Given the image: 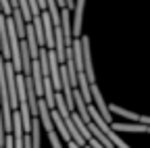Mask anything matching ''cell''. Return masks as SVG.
Returning a JSON list of instances; mask_svg holds the SVG:
<instances>
[{
	"label": "cell",
	"mask_w": 150,
	"mask_h": 148,
	"mask_svg": "<svg viewBox=\"0 0 150 148\" xmlns=\"http://www.w3.org/2000/svg\"><path fill=\"white\" fill-rule=\"evenodd\" d=\"M0 8H2V15H4V17H11V15H13V8H11V2H8V0H0Z\"/></svg>",
	"instance_id": "6"
},
{
	"label": "cell",
	"mask_w": 150,
	"mask_h": 148,
	"mask_svg": "<svg viewBox=\"0 0 150 148\" xmlns=\"http://www.w3.org/2000/svg\"><path fill=\"white\" fill-rule=\"evenodd\" d=\"M0 13H2V8H0Z\"/></svg>",
	"instance_id": "9"
},
{
	"label": "cell",
	"mask_w": 150,
	"mask_h": 148,
	"mask_svg": "<svg viewBox=\"0 0 150 148\" xmlns=\"http://www.w3.org/2000/svg\"><path fill=\"white\" fill-rule=\"evenodd\" d=\"M81 54H83V69H86V77L92 84H96V73H94V63H92V50H90V38L88 35H81Z\"/></svg>",
	"instance_id": "1"
},
{
	"label": "cell",
	"mask_w": 150,
	"mask_h": 148,
	"mask_svg": "<svg viewBox=\"0 0 150 148\" xmlns=\"http://www.w3.org/2000/svg\"><path fill=\"white\" fill-rule=\"evenodd\" d=\"M4 140H6V132H4V123H2V110H0V148L4 146Z\"/></svg>",
	"instance_id": "7"
},
{
	"label": "cell",
	"mask_w": 150,
	"mask_h": 148,
	"mask_svg": "<svg viewBox=\"0 0 150 148\" xmlns=\"http://www.w3.org/2000/svg\"><path fill=\"white\" fill-rule=\"evenodd\" d=\"M110 129L115 134L119 132H140V134H150V125H142V123H125V121H115L110 123Z\"/></svg>",
	"instance_id": "4"
},
{
	"label": "cell",
	"mask_w": 150,
	"mask_h": 148,
	"mask_svg": "<svg viewBox=\"0 0 150 148\" xmlns=\"http://www.w3.org/2000/svg\"><path fill=\"white\" fill-rule=\"evenodd\" d=\"M90 92H92V104L98 108L100 117H102L106 123H112V115H110V110H108V104H106V102H104V98H102L100 88H98L96 84H92V86H90Z\"/></svg>",
	"instance_id": "2"
},
{
	"label": "cell",
	"mask_w": 150,
	"mask_h": 148,
	"mask_svg": "<svg viewBox=\"0 0 150 148\" xmlns=\"http://www.w3.org/2000/svg\"><path fill=\"white\" fill-rule=\"evenodd\" d=\"M2 148H4V146H2Z\"/></svg>",
	"instance_id": "10"
},
{
	"label": "cell",
	"mask_w": 150,
	"mask_h": 148,
	"mask_svg": "<svg viewBox=\"0 0 150 148\" xmlns=\"http://www.w3.org/2000/svg\"><path fill=\"white\" fill-rule=\"evenodd\" d=\"M48 140H50V146H52V148H63L61 136L56 134V132H50V134H48Z\"/></svg>",
	"instance_id": "5"
},
{
	"label": "cell",
	"mask_w": 150,
	"mask_h": 148,
	"mask_svg": "<svg viewBox=\"0 0 150 148\" xmlns=\"http://www.w3.org/2000/svg\"><path fill=\"white\" fill-rule=\"evenodd\" d=\"M67 144H69V148H81V146H79V144H75V142H73V140H69V142H67Z\"/></svg>",
	"instance_id": "8"
},
{
	"label": "cell",
	"mask_w": 150,
	"mask_h": 148,
	"mask_svg": "<svg viewBox=\"0 0 150 148\" xmlns=\"http://www.w3.org/2000/svg\"><path fill=\"white\" fill-rule=\"evenodd\" d=\"M73 21H71V31H73V40H77L83 35L81 31V19H83V11H86V0H75L73 6Z\"/></svg>",
	"instance_id": "3"
}]
</instances>
